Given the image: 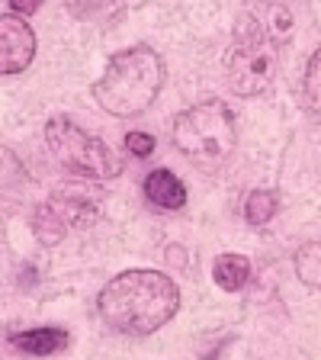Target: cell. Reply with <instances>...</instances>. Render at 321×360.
<instances>
[{
	"mask_svg": "<svg viewBox=\"0 0 321 360\" xmlns=\"http://www.w3.org/2000/svg\"><path fill=\"white\" fill-rule=\"evenodd\" d=\"M48 206L58 212L67 229H87V225L100 216L97 200L81 193V190H58V193L48 200Z\"/></svg>",
	"mask_w": 321,
	"mask_h": 360,
	"instance_id": "8",
	"label": "cell"
},
{
	"mask_svg": "<svg viewBox=\"0 0 321 360\" xmlns=\"http://www.w3.org/2000/svg\"><path fill=\"white\" fill-rule=\"evenodd\" d=\"M65 7L71 16L84 22H97V26H106V22L119 20L122 10H126V0H65Z\"/></svg>",
	"mask_w": 321,
	"mask_h": 360,
	"instance_id": "10",
	"label": "cell"
},
{
	"mask_svg": "<svg viewBox=\"0 0 321 360\" xmlns=\"http://www.w3.org/2000/svg\"><path fill=\"white\" fill-rule=\"evenodd\" d=\"M171 142L196 171L216 174L232 158L238 142L232 110L222 100H206L177 112L171 126Z\"/></svg>",
	"mask_w": 321,
	"mask_h": 360,
	"instance_id": "3",
	"label": "cell"
},
{
	"mask_svg": "<svg viewBox=\"0 0 321 360\" xmlns=\"http://www.w3.org/2000/svg\"><path fill=\"white\" fill-rule=\"evenodd\" d=\"M161 84H164L161 55L151 45H132V49H122L112 55L103 75L97 77V84L90 87V94L100 103V110L126 120V116L145 112L155 103L161 94Z\"/></svg>",
	"mask_w": 321,
	"mask_h": 360,
	"instance_id": "2",
	"label": "cell"
},
{
	"mask_svg": "<svg viewBox=\"0 0 321 360\" xmlns=\"http://www.w3.org/2000/svg\"><path fill=\"white\" fill-rule=\"evenodd\" d=\"M302 94H306V106H308V110H312L315 116H321V49H318V52H312V58H308V65H306Z\"/></svg>",
	"mask_w": 321,
	"mask_h": 360,
	"instance_id": "15",
	"label": "cell"
},
{
	"mask_svg": "<svg viewBox=\"0 0 321 360\" xmlns=\"http://www.w3.org/2000/svg\"><path fill=\"white\" fill-rule=\"evenodd\" d=\"M22 180H26L22 161L7 145H0V190H10V187H16V184H22Z\"/></svg>",
	"mask_w": 321,
	"mask_h": 360,
	"instance_id": "16",
	"label": "cell"
},
{
	"mask_svg": "<svg viewBox=\"0 0 321 360\" xmlns=\"http://www.w3.org/2000/svg\"><path fill=\"white\" fill-rule=\"evenodd\" d=\"M296 274H299L302 283L308 286H321V241L299 248L296 255Z\"/></svg>",
	"mask_w": 321,
	"mask_h": 360,
	"instance_id": "14",
	"label": "cell"
},
{
	"mask_svg": "<svg viewBox=\"0 0 321 360\" xmlns=\"http://www.w3.org/2000/svg\"><path fill=\"white\" fill-rule=\"evenodd\" d=\"M36 58V32L22 16H0V77L20 75Z\"/></svg>",
	"mask_w": 321,
	"mask_h": 360,
	"instance_id": "6",
	"label": "cell"
},
{
	"mask_svg": "<svg viewBox=\"0 0 321 360\" xmlns=\"http://www.w3.org/2000/svg\"><path fill=\"white\" fill-rule=\"evenodd\" d=\"M10 7H13L16 16H32L39 13V7H42V0H7Z\"/></svg>",
	"mask_w": 321,
	"mask_h": 360,
	"instance_id": "18",
	"label": "cell"
},
{
	"mask_svg": "<svg viewBox=\"0 0 321 360\" xmlns=\"http://www.w3.org/2000/svg\"><path fill=\"white\" fill-rule=\"evenodd\" d=\"M212 280L222 286L225 292H238L241 286L251 280V261L244 255H222L212 264Z\"/></svg>",
	"mask_w": 321,
	"mask_h": 360,
	"instance_id": "11",
	"label": "cell"
},
{
	"mask_svg": "<svg viewBox=\"0 0 321 360\" xmlns=\"http://www.w3.org/2000/svg\"><path fill=\"white\" fill-rule=\"evenodd\" d=\"M45 142L67 171L81 174L87 180H112L122 171L119 155H112L110 145L100 142L97 135L84 132L67 116H52L45 122Z\"/></svg>",
	"mask_w": 321,
	"mask_h": 360,
	"instance_id": "5",
	"label": "cell"
},
{
	"mask_svg": "<svg viewBox=\"0 0 321 360\" xmlns=\"http://www.w3.org/2000/svg\"><path fill=\"white\" fill-rule=\"evenodd\" d=\"M145 200H148L155 210L177 212L187 206V187H183V180L173 171L157 167V171H151L148 180H145Z\"/></svg>",
	"mask_w": 321,
	"mask_h": 360,
	"instance_id": "7",
	"label": "cell"
},
{
	"mask_svg": "<svg viewBox=\"0 0 321 360\" xmlns=\"http://www.w3.org/2000/svg\"><path fill=\"white\" fill-rule=\"evenodd\" d=\"M97 309L122 335H155L180 309V286L161 270H122L100 290Z\"/></svg>",
	"mask_w": 321,
	"mask_h": 360,
	"instance_id": "1",
	"label": "cell"
},
{
	"mask_svg": "<svg viewBox=\"0 0 321 360\" xmlns=\"http://www.w3.org/2000/svg\"><path fill=\"white\" fill-rule=\"evenodd\" d=\"M126 148H129V155L148 158L151 151H155V135H148V132H129L126 135Z\"/></svg>",
	"mask_w": 321,
	"mask_h": 360,
	"instance_id": "17",
	"label": "cell"
},
{
	"mask_svg": "<svg viewBox=\"0 0 321 360\" xmlns=\"http://www.w3.org/2000/svg\"><path fill=\"white\" fill-rule=\"evenodd\" d=\"M16 351L30 354V357H52V354H65L71 347V335L65 328H30L10 338Z\"/></svg>",
	"mask_w": 321,
	"mask_h": 360,
	"instance_id": "9",
	"label": "cell"
},
{
	"mask_svg": "<svg viewBox=\"0 0 321 360\" xmlns=\"http://www.w3.org/2000/svg\"><path fill=\"white\" fill-rule=\"evenodd\" d=\"M280 210V196L273 190H254L244 202V219L247 225H267Z\"/></svg>",
	"mask_w": 321,
	"mask_h": 360,
	"instance_id": "13",
	"label": "cell"
},
{
	"mask_svg": "<svg viewBox=\"0 0 321 360\" xmlns=\"http://www.w3.org/2000/svg\"><path fill=\"white\" fill-rule=\"evenodd\" d=\"M277 39L267 32L261 16L241 13L235 22V36L225 55V75H228V87L238 97H257L263 90H270L273 77H277Z\"/></svg>",
	"mask_w": 321,
	"mask_h": 360,
	"instance_id": "4",
	"label": "cell"
},
{
	"mask_svg": "<svg viewBox=\"0 0 321 360\" xmlns=\"http://www.w3.org/2000/svg\"><path fill=\"white\" fill-rule=\"evenodd\" d=\"M32 232H36V238L42 241V245H58L67 235V225L61 222V216L48 202H42V206H36V212H32Z\"/></svg>",
	"mask_w": 321,
	"mask_h": 360,
	"instance_id": "12",
	"label": "cell"
}]
</instances>
